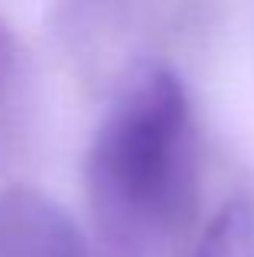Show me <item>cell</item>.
<instances>
[{"label": "cell", "mask_w": 254, "mask_h": 257, "mask_svg": "<svg viewBox=\"0 0 254 257\" xmlns=\"http://www.w3.org/2000/svg\"><path fill=\"white\" fill-rule=\"evenodd\" d=\"M85 195L108 247L147 257L189 238L202 208V137L170 69L131 78L85 153Z\"/></svg>", "instance_id": "cell-1"}, {"label": "cell", "mask_w": 254, "mask_h": 257, "mask_svg": "<svg viewBox=\"0 0 254 257\" xmlns=\"http://www.w3.org/2000/svg\"><path fill=\"white\" fill-rule=\"evenodd\" d=\"M150 7L153 0H52L46 26L72 75L101 85L131 56Z\"/></svg>", "instance_id": "cell-2"}, {"label": "cell", "mask_w": 254, "mask_h": 257, "mask_svg": "<svg viewBox=\"0 0 254 257\" xmlns=\"http://www.w3.org/2000/svg\"><path fill=\"white\" fill-rule=\"evenodd\" d=\"M17 82V49H13V36L7 20L0 17V137H4L7 111H10V94Z\"/></svg>", "instance_id": "cell-5"}, {"label": "cell", "mask_w": 254, "mask_h": 257, "mask_svg": "<svg viewBox=\"0 0 254 257\" xmlns=\"http://www.w3.org/2000/svg\"><path fill=\"white\" fill-rule=\"evenodd\" d=\"M183 257H254V199L225 202Z\"/></svg>", "instance_id": "cell-4"}, {"label": "cell", "mask_w": 254, "mask_h": 257, "mask_svg": "<svg viewBox=\"0 0 254 257\" xmlns=\"http://www.w3.org/2000/svg\"><path fill=\"white\" fill-rule=\"evenodd\" d=\"M0 257H88L82 228L33 186L0 189Z\"/></svg>", "instance_id": "cell-3"}]
</instances>
